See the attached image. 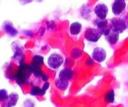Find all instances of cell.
Returning <instances> with one entry per match:
<instances>
[{"mask_svg":"<svg viewBox=\"0 0 128 107\" xmlns=\"http://www.w3.org/2000/svg\"><path fill=\"white\" fill-rule=\"evenodd\" d=\"M111 30L117 34H122L128 27V19L127 17L112 18L110 21Z\"/></svg>","mask_w":128,"mask_h":107,"instance_id":"6da1fadb","label":"cell"},{"mask_svg":"<svg viewBox=\"0 0 128 107\" xmlns=\"http://www.w3.org/2000/svg\"><path fill=\"white\" fill-rule=\"evenodd\" d=\"M93 23L97 26V30L101 35H103L106 36L111 32L110 24L108 20L106 19H100L98 18H96Z\"/></svg>","mask_w":128,"mask_h":107,"instance_id":"7a4b0ae2","label":"cell"},{"mask_svg":"<svg viewBox=\"0 0 128 107\" xmlns=\"http://www.w3.org/2000/svg\"><path fill=\"white\" fill-rule=\"evenodd\" d=\"M31 73H32V70H31L30 66L24 64L21 65L19 68V70L18 72L19 78L18 79L19 84H24L26 80L28 79Z\"/></svg>","mask_w":128,"mask_h":107,"instance_id":"3957f363","label":"cell"},{"mask_svg":"<svg viewBox=\"0 0 128 107\" xmlns=\"http://www.w3.org/2000/svg\"><path fill=\"white\" fill-rule=\"evenodd\" d=\"M64 62V58L60 54L54 53L51 54L48 58V63L50 68L52 69H58L60 68Z\"/></svg>","mask_w":128,"mask_h":107,"instance_id":"277c9868","label":"cell"},{"mask_svg":"<svg viewBox=\"0 0 128 107\" xmlns=\"http://www.w3.org/2000/svg\"><path fill=\"white\" fill-rule=\"evenodd\" d=\"M101 37V35L98 30L93 28H88L84 32V38L88 41L92 42H96L99 40Z\"/></svg>","mask_w":128,"mask_h":107,"instance_id":"5b68a950","label":"cell"},{"mask_svg":"<svg viewBox=\"0 0 128 107\" xmlns=\"http://www.w3.org/2000/svg\"><path fill=\"white\" fill-rule=\"evenodd\" d=\"M126 6V4L124 0H115L112 4V12L114 15L118 16L125 10Z\"/></svg>","mask_w":128,"mask_h":107,"instance_id":"8992f818","label":"cell"},{"mask_svg":"<svg viewBox=\"0 0 128 107\" xmlns=\"http://www.w3.org/2000/svg\"><path fill=\"white\" fill-rule=\"evenodd\" d=\"M94 12L98 18L100 19H106L108 12V6L104 3H99L95 6Z\"/></svg>","mask_w":128,"mask_h":107,"instance_id":"52a82bcc","label":"cell"},{"mask_svg":"<svg viewBox=\"0 0 128 107\" xmlns=\"http://www.w3.org/2000/svg\"><path fill=\"white\" fill-rule=\"evenodd\" d=\"M92 57L95 61L100 63L103 62L106 58V52L102 48H96L94 50Z\"/></svg>","mask_w":128,"mask_h":107,"instance_id":"ba28073f","label":"cell"},{"mask_svg":"<svg viewBox=\"0 0 128 107\" xmlns=\"http://www.w3.org/2000/svg\"><path fill=\"white\" fill-rule=\"evenodd\" d=\"M19 100V95L18 93L12 92L8 96L7 98L4 101L5 107H13L15 106L18 103Z\"/></svg>","mask_w":128,"mask_h":107,"instance_id":"9c48e42d","label":"cell"},{"mask_svg":"<svg viewBox=\"0 0 128 107\" xmlns=\"http://www.w3.org/2000/svg\"><path fill=\"white\" fill-rule=\"evenodd\" d=\"M2 28L11 37H15L18 34V31L14 28L12 22L10 21L4 22Z\"/></svg>","mask_w":128,"mask_h":107,"instance_id":"30bf717a","label":"cell"},{"mask_svg":"<svg viewBox=\"0 0 128 107\" xmlns=\"http://www.w3.org/2000/svg\"><path fill=\"white\" fill-rule=\"evenodd\" d=\"M73 74V71L70 69H64L61 70L59 74V76H58V78L60 79L64 80L66 81H70L71 80L72 78Z\"/></svg>","mask_w":128,"mask_h":107,"instance_id":"8fae6325","label":"cell"},{"mask_svg":"<svg viewBox=\"0 0 128 107\" xmlns=\"http://www.w3.org/2000/svg\"><path fill=\"white\" fill-rule=\"evenodd\" d=\"M105 38L106 39V40L110 44L112 45H114L115 44L117 41L118 40V38H119V34H117L116 32H114L112 31L111 30L110 32L107 35L105 36Z\"/></svg>","mask_w":128,"mask_h":107,"instance_id":"7c38bea8","label":"cell"},{"mask_svg":"<svg viewBox=\"0 0 128 107\" xmlns=\"http://www.w3.org/2000/svg\"><path fill=\"white\" fill-rule=\"evenodd\" d=\"M14 60L16 62H19L20 64H22V62L24 60V51L21 48H18L14 53V55L13 56Z\"/></svg>","mask_w":128,"mask_h":107,"instance_id":"4fadbf2b","label":"cell"},{"mask_svg":"<svg viewBox=\"0 0 128 107\" xmlns=\"http://www.w3.org/2000/svg\"><path fill=\"white\" fill-rule=\"evenodd\" d=\"M82 24L78 22H73L70 24V34L73 35H77L80 34L82 30Z\"/></svg>","mask_w":128,"mask_h":107,"instance_id":"5bb4252c","label":"cell"},{"mask_svg":"<svg viewBox=\"0 0 128 107\" xmlns=\"http://www.w3.org/2000/svg\"><path fill=\"white\" fill-rule=\"evenodd\" d=\"M55 86H56L58 89H60V90H66L68 88V81L58 78L55 82Z\"/></svg>","mask_w":128,"mask_h":107,"instance_id":"9a60e30c","label":"cell"},{"mask_svg":"<svg viewBox=\"0 0 128 107\" xmlns=\"http://www.w3.org/2000/svg\"><path fill=\"white\" fill-rule=\"evenodd\" d=\"M44 63V58L40 55H35L32 61V65L31 66L40 68V66Z\"/></svg>","mask_w":128,"mask_h":107,"instance_id":"2e32d148","label":"cell"},{"mask_svg":"<svg viewBox=\"0 0 128 107\" xmlns=\"http://www.w3.org/2000/svg\"><path fill=\"white\" fill-rule=\"evenodd\" d=\"M105 99L108 103H113L115 101V92L113 90L109 91L105 96Z\"/></svg>","mask_w":128,"mask_h":107,"instance_id":"e0dca14e","label":"cell"},{"mask_svg":"<svg viewBox=\"0 0 128 107\" xmlns=\"http://www.w3.org/2000/svg\"><path fill=\"white\" fill-rule=\"evenodd\" d=\"M8 96V91L6 90H0V102H4L7 98Z\"/></svg>","mask_w":128,"mask_h":107,"instance_id":"ac0fdd59","label":"cell"},{"mask_svg":"<svg viewBox=\"0 0 128 107\" xmlns=\"http://www.w3.org/2000/svg\"><path fill=\"white\" fill-rule=\"evenodd\" d=\"M41 88H40L38 86H34L30 92V94L32 96H37L40 95V94Z\"/></svg>","mask_w":128,"mask_h":107,"instance_id":"d6986e66","label":"cell"},{"mask_svg":"<svg viewBox=\"0 0 128 107\" xmlns=\"http://www.w3.org/2000/svg\"><path fill=\"white\" fill-rule=\"evenodd\" d=\"M49 86H50V83L46 82L45 84H44V85H43V86H42V88H41L40 96H44V94H46V90H48V88H49Z\"/></svg>","mask_w":128,"mask_h":107,"instance_id":"ffe728a7","label":"cell"}]
</instances>
